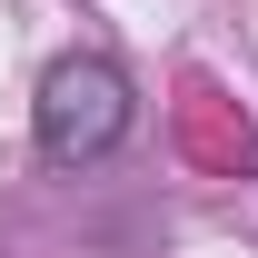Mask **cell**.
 Listing matches in <instances>:
<instances>
[{
	"mask_svg": "<svg viewBox=\"0 0 258 258\" xmlns=\"http://www.w3.org/2000/svg\"><path fill=\"white\" fill-rule=\"evenodd\" d=\"M139 129V90L109 50H60L40 70V99H30V139L50 169H99L119 159V139Z\"/></svg>",
	"mask_w": 258,
	"mask_h": 258,
	"instance_id": "6da1fadb",
	"label": "cell"
},
{
	"mask_svg": "<svg viewBox=\"0 0 258 258\" xmlns=\"http://www.w3.org/2000/svg\"><path fill=\"white\" fill-rule=\"evenodd\" d=\"M189 99H199V149H209V159H228V169H258L248 119H219V109H209V90H189Z\"/></svg>",
	"mask_w": 258,
	"mask_h": 258,
	"instance_id": "7a4b0ae2",
	"label": "cell"
}]
</instances>
